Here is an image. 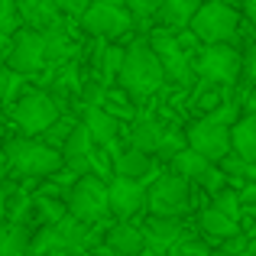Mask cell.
<instances>
[{
    "label": "cell",
    "mask_w": 256,
    "mask_h": 256,
    "mask_svg": "<svg viewBox=\"0 0 256 256\" xmlns=\"http://www.w3.org/2000/svg\"><path fill=\"white\" fill-rule=\"evenodd\" d=\"M117 82L124 84V91L133 94V98H150V94L166 82L162 65L152 56L150 42H136L124 52V65H120Z\"/></svg>",
    "instance_id": "obj_1"
},
{
    "label": "cell",
    "mask_w": 256,
    "mask_h": 256,
    "mask_svg": "<svg viewBox=\"0 0 256 256\" xmlns=\"http://www.w3.org/2000/svg\"><path fill=\"white\" fill-rule=\"evenodd\" d=\"M237 26H240L237 6L224 4V0H204L201 10L194 13V20H192L194 39H201V42H208V46L230 42V39L237 36Z\"/></svg>",
    "instance_id": "obj_2"
},
{
    "label": "cell",
    "mask_w": 256,
    "mask_h": 256,
    "mask_svg": "<svg viewBox=\"0 0 256 256\" xmlns=\"http://www.w3.org/2000/svg\"><path fill=\"white\" fill-rule=\"evenodd\" d=\"M6 166H13L20 175H52L62 166V152L56 146L32 143V140H13L6 146Z\"/></svg>",
    "instance_id": "obj_3"
},
{
    "label": "cell",
    "mask_w": 256,
    "mask_h": 256,
    "mask_svg": "<svg viewBox=\"0 0 256 256\" xmlns=\"http://www.w3.org/2000/svg\"><path fill=\"white\" fill-rule=\"evenodd\" d=\"M188 182L175 172H166L152 182V188L146 192V204H150L152 218H182L188 211Z\"/></svg>",
    "instance_id": "obj_4"
},
{
    "label": "cell",
    "mask_w": 256,
    "mask_h": 256,
    "mask_svg": "<svg viewBox=\"0 0 256 256\" xmlns=\"http://www.w3.org/2000/svg\"><path fill=\"white\" fill-rule=\"evenodd\" d=\"M110 211V201H107V185L98 178V175H82L78 185L72 188L68 198V214L82 224H94L104 214Z\"/></svg>",
    "instance_id": "obj_5"
},
{
    "label": "cell",
    "mask_w": 256,
    "mask_h": 256,
    "mask_svg": "<svg viewBox=\"0 0 256 256\" xmlns=\"http://www.w3.org/2000/svg\"><path fill=\"white\" fill-rule=\"evenodd\" d=\"M13 120L20 124V130L32 133H46L52 124L58 120V104L42 91H26L23 98L13 104Z\"/></svg>",
    "instance_id": "obj_6"
},
{
    "label": "cell",
    "mask_w": 256,
    "mask_h": 256,
    "mask_svg": "<svg viewBox=\"0 0 256 256\" xmlns=\"http://www.w3.org/2000/svg\"><path fill=\"white\" fill-rule=\"evenodd\" d=\"M185 143H188V150H194L198 156H204L208 162H220L224 156H230V126L204 117V120H198V124L188 126Z\"/></svg>",
    "instance_id": "obj_7"
},
{
    "label": "cell",
    "mask_w": 256,
    "mask_h": 256,
    "mask_svg": "<svg viewBox=\"0 0 256 256\" xmlns=\"http://www.w3.org/2000/svg\"><path fill=\"white\" fill-rule=\"evenodd\" d=\"M240 72H244V56L230 42L208 46L198 58V75L214 84H234L240 78Z\"/></svg>",
    "instance_id": "obj_8"
},
{
    "label": "cell",
    "mask_w": 256,
    "mask_h": 256,
    "mask_svg": "<svg viewBox=\"0 0 256 256\" xmlns=\"http://www.w3.org/2000/svg\"><path fill=\"white\" fill-rule=\"evenodd\" d=\"M46 62V36L36 30H20L10 39V52H6V68L16 72V75H30L39 72Z\"/></svg>",
    "instance_id": "obj_9"
},
{
    "label": "cell",
    "mask_w": 256,
    "mask_h": 256,
    "mask_svg": "<svg viewBox=\"0 0 256 256\" xmlns=\"http://www.w3.org/2000/svg\"><path fill=\"white\" fill-rule=\"evenodd\" d=\"M150 49H152V56L159 58L166 78H172V82H178V84L192 82V62H188V52L182 49V42L172 36L169 30H156V32H152V36H150Z\"/></svg>",
    "instance_id": "obj_10"
},
{
    "label": "cell",
    "mask_w": 256,
    "mask_h": 256,
    "mask_svg": "<svg viewBox=\"0 0 256 256\" xmlns=\"http://www.w3.org/2000/svg\"><path fill=\"white\" fill-rule=\"evenodd\" d=\"M82 26L91 32V36L114 39V36H124V32L130 30L133 16H130L126 6H107V4H98V0H94V4L82 13Z\"/></svg>",
    "instance_id": "obj_11"
},
{
    "label": "cell",
    "mask_w": 256,
    "mask_h": 256,
    "mask_svg": "<svg viewBox=\"0 0 256 256\" xmlns=\"http://www.w3.org/2000/svg\"><path fill=\"white\" fill-rule=\"evenodd\" d=\"M107 201H110V211L126 220L146 204V188L133 178H114L107 188Z\"/></svg>",
    "instance_id": "obj_12"
},
{
    "label": "cell",
    "mask_w": 256,
    "mask_h": 256,
    "mask_svg": "<svg viewBox=\"0 0 256 256\" xmlns=\"http://www.w3.org/2000/svg\"><path fill=\"white\" fill-rule=\"evenodd\" d=\"M143 237L150 250H172L178 240H185V227H182L178 218H150V224L143 227Z\"/></svg>",
    "instance_id": "obj_13"
},
{
    "label": "cell",
    "mask_w": 256,
    "mask_h": 256,
    "mask_svg": "<svg viewBox=\"0 0 256 256\" xmlns=\"http://www.w3.org/2000/svg\"><path fill=\"white\" fill-rule=\"evenodd\" d=\"M20 4V20L26 23V30L46 32L52 26H58V4L56 0H16Z\"/></svg>",
    "instance_id": "obj_14"
},
{
    "label": "cell",
    "mask_w": 256,
    "mask_h": 256,
    "mask_svg": "<svg viewBox=\"0 0 256 256\" xmlns=\"http://www.w3.org/2000/svg\"><path fill=\"white\" fill-rule=\"evenodd\" d=\"M91 150H94L91 136H88L84 124H78V126H72V133L62 143V162L72 166L75 172H84L88 166H91Z\"/></svg>",
    "instance_id": "obj_15"
},
{
    "label": "cell",
    "mask_w": 256,
    "mask_h": 256,
    "mask_svg": "<svg viewBox=\"0 0 256 256\" xmlns=\"http://www.w3.org/2000/svg\"><path fill=\"white\" fill-rule=\"evenodd\" d=\"M107 250H110V256H140L146 250V237H143L140 227L120 220V224L107 234Z\"/></svg>",
    "instance_id": "obj_16"
},
{
    "label": "cell",
    "mask_w": 256,
    "mask_h": 256,
    "mask_svg": "<svg viewBox=\"0 0 256 256\" xmlns=\"http://www.w3.org/2000/svg\"><path fill=\"white\" fill-rule=\"evenodd\" d=\"M230 150L244 162H256V114H246L230 124Z\"/></svg>",
    "instance_id": "obj_17"
},
{
    "label": "cell",
    "mask_w": 256,
    "mask_h": 256,
    "mask_svg": "<svg viewBox=\"0 0 256 256\" xmlns=\"http://www.w3.org/2000/svg\"><path fill=\"white\" fill-rule=\"evenodd\" d=\"M84 130L94 146H110L117 136V117L107 114L104 107H91V110H84Z\"/></svg>",
    "instance_id": "obj_18"
},
{
    "label": "cell",
    "mask_w": 256,
    "mask_h": 256,
    "mask_svg": "<svg viewBox=\"0 0 256 256\" xmlns=\"http://www.w3.org/2000/svg\"><path fill=\"white\" fill-rule=\"evenodd\" d=\"M201 4L204 0H166L162 6H159V16H162L166 26H172V30H185V26H192L194 13L201 10Z\"/></svg>",
    "instance_id": "obj_19"
},
{
    "label": "cell",
    "mask_w": 256,
    "mask_h": 256,
    "mask_svg": "<svg viewBox=\"0 0 256 256\" xmlns=\"http://www.w3.org/2000/svg\"><path fill=\"white\" fill-rule=\"evenodd\" d=\"M162 136H166V130L156 124V120L146 117V120H136V124H133V130H130V146L150 156V152H159Z\"/></svg>",
    "instance_id": "obj_20"
},
{
    "label": "cell",
    "mask_w": 256,
    "mask_h": 256,
    "mask_svg": "<svg viewBox=\"0 0 256 256\" xmlns=\"http://www.w3.org/2000/svg\"><path fill=\"white\" fill-rule=\"evenodd\" d=\"M211 166H214V162H208L204 156H198V152L188 150V146L178 152V156H172V169H175V175H182L185 182H192V178L201 182L208 172H211Z\"/></svg>",
    "instance_id": "obj_21"
},
{
    "label": "cell",
    "mask_w": 256,
    "mask_h": 256,
    "mask_svg": "<svg viewBox=\"0 0 256 256\" xmlns=\"http://www.w3.org/2000/svg\"><path fill=\"white\" fill-rule=\"evenodd\" d=\"M201 230H204L208 237H214V240L224 244V240L237 237L240 227H237V220L227 218V214H220L218 208H208V211H201Z\"/></svg>",
    "instance_id": "obj_22"
},
{
    "label": "cell",
    "mask_w": 256,
    "mask_h": 256,
    "mask_svg": "<svg viewBox=\"0 0 256 256\" xmlns=\"http://www.w3.org/2000/svg\"><path fill=\"white\" fill-rule=\"evenodd\" d=\"M150 156L146 152H140V150H124L117 159H114V169H117V178H133V182H140L146 172H150Z\"/></svg>",
    "instance_id": "obj_23"
},
{
    "label": "cell",
    "mask_w": 256,
    "mask_h": 256,
    "mask_svg": "<svg viewBox=\"0 0 256 256\" xmlns=\"http://www.w3.org/2000/svg\"><path fill=\"white\" fill-rule=\"evenodd\" d=\"M56 227V234H58V240H62V246L68 253H75V250H82L84 246V240H88V224H82V220H75L72 214H65L58 224H52Z\"/></svg>",
    "instance_id": "obj_24"
},
{
    "label": "cell",
    "mask_w": 256,
    "mask_h": 256,
    "mask_svg": "<svg viewBox=\"0 0 256 256\" xmlns=\"http://www.w3.org/2000/svg\"><path fill=\"white\" fill-rule=\"evenodd\" d=\"M0 253L4 256H23L30 253V230L23 224H13L10 230L0 237Z\"/></svg>",
    "instance_id": "obj_25"
},
{
    "label": "cell",
    "mask_w": 256,
    "mask_h": 256,
    "mask_svg": "<svg viewBox=\"0 0 256 256\" xmlns=\"http://www.w3.org/2000/svg\"><path fill=\"white\" fill-rule=\"evenodd\" d=\"M42 36H46V58H56V62H58V58L68 56V36H65L62 23L52 26V30H46Z\"/></svg>",
    "instance_id": "obj_26"
},
{
    "label": "cell",
    "mask_w": 256,
    "mask_h": 256,
    "mask_svg": "<svg viewBox=\"0 0 256 256\" xmlns=\"http://www.w3.org/2000/svg\"><path fill=\"white\" fill-rule=\"evenodd\" d=\"M23 20H20V4L16 0H0V32L4 36H16Z\"/></svg>",
    "instance_id": "obj_27"
},
{
    "label": "cell",
    "mask_w": 256,
    "mask_h": 256,
    "mask_svg": "<svg viewBox=\"0 0 256 256\" xmlns=\"http://www.w3.org/2000/svg\"><path fill=\"white\" fill-rule=\"evenodd\" d=\"M214 208H218L220 214H227V218L237 220V218H240V194L234 192V188H220V192H218V201H214Z\"/></svg>",
    "instance_id": "obj_28"
},
{
    "label": "cell",
    "mask_w": 256,
    "mask_h": 256,
    "mask_svg": "<svg viewBox=\"0 0 256 256\" xmlns=\"http://www.w3.org/2000/svg\"><path fill=\"white\" fill-rule=\"evenodd\" d=\"M185 136H178V133H172V130H166V136H162V143H159V156H178L182 150H185Z\"/></svg>",
    "instance_id": "obj_29"
},
{
    "label": "cell",
    "mask_w": 256,
    "mask_h": 256,
    "mask_svg": "<svg viewBox=\"0 0 256 256\" xmlns=\"http://www.w3.org/2000/svg\"><path fill=\"white\" fill-rule=\"evenodd\" d=\"M124 4L130 10V16H150V13H159V6L166 0H124Z\"/></svg>",
    "instance_id": "obj_30"
},
{
    "label": "cell",
    "mask_w": 256,
    "mask_h": 256,
    "mask_svg": "<svg viewBox=\"0 0 256 256\" xmlns=\"http://www.w3.org/2000/svg\"><path fill=\"white\" fill-rule=\"evenodd\" d=\"M20 88V75L10 72L6 65H0V100H10V94Z\"/></svg>",
    "instance_id": "obj_31"
},
{
    "label": "cell",
    "mask_w": 256,
    "mask_h": 256,
    "mask_svg": "<svg viewBox=\"0 0 256 256\" xmlns=\"http://www.w3.org/2000/svg\"><path fill=\"white\" fill-rule=\"evenodd\" d=\"M39 214H42V218L49 220V227H52V224H58V220L68 214V208H62L58 201H39Z\"/></svg>",
    "instance_id": "obj_32"
},
{
    "label": "cell",
    "mask_w": 256,
    "mask_h": 256,
    "mask_svg": "<svg viewBox=\"0 0 256 256\" xmlns=\"http://www.w3.org/2000/svg\"><path fill=\"white\" fill-rule=\"evenodd\" d=\"M100 100H104V84H84L82 88V107L84 110L100 107Z\"/></svg>",
    "instance_id": "obj_33"
},
{
    "label": "cell",
    "mask_w": 256,
    "mask_h": 256,
    "mask_svg": "<svg viewBox=\"0 0 256 256\" xmlns=\"http://www.w3.org/2000/svg\"><path fill=\"white\" fill-rule=\"evenodd\" d=\"M124 52H126V49H107V56H104V75H107V82H110L114 75H120V65H124Z\"/></svg>",
    "instance_id": "obj_34"
},
{
    "label": "cell",
    "mask_w": 256,
    "mask_h": 256,
    "mask_svg": "<svg viewBox=\"0 0 256 256\" xmlns=\"http://www.w3.org/2000/svg\"><path fill=\"white\" fill-rule=\"evenodd\" d=\"M172 256H208V250L201 244H194V240H178L172 246Z\"/></svg>",
    "instance_id": "obj_35"
},
{
    "label": "cell",
    "mask_w": 256,
    "mask_h": 256,
    "mask_svg": "<svg viewBox=\"0 0 256 256\" xmlns=\"http://www.w3.org/2000/svg\"><path fill=\"white\" fill-rule=\"evenodd\" d=\"M56 4H58V10L72 13V16H82V13L94 4V0H56Z\"/></svg>",
    "instance_id": "obj_36"
},
{
    "label": "cell",
    "mask_w": 256,
    "mask_h": 256,
    "mask_svg": "<svg viewBox=\"0 0 256 256\" xmlns=\"http://www.w3.org/2000/svg\"><path fill=\"white\" fill-rule=\"evenodd\" d=\"M240 204H256V185H250V188L240 192Z\"/></svg>",
    "instance_id": "obj_37"
},
{
    "label": "cell",
    "mask_w": 256,
    "mask_h": 256,
    "mask_svg": "<svg viewBox=\"0 0 256 256\" xmlns=\"http://www.w3.org/2000/svg\"><path fill=\"white\" fill-rule=\"evenodd\" d=\"M244 13H246V20L256 26V0H246V4H244Z\"/></svg>",
    "instance_id": "obj_38"
},
{
    "label": "cell",
    "mask_w": 256,
    "mask_h": 256,
    "mask_svg": "<svg viewBox=\"0 0 256 256\" xmlns=\"http://www.w3.org/2000/svg\"><path fill=\"white\" fill-rule=\"evenodd\" d=\"M6 52H10V36H4V32H0V56L6 58Z\"/></svg>",
    "instance_id": "obj_39"
},
{
    "label": "cell",
    "mask_w": 256,
    "mask_h": 256,
    "mask_svg": "<svg viewBox=\"0 0 256 256\" xmlns=\"http://www.w3.org/2000/svg\"><path fill=\"white\" fill-rule=\"evenodd\" d=\"M4 218H6V198H4V192H0V224H4Z\"/></svg>",
    "instance_id": "obj_40"
},
{
    "label": "cell",
    "mask_w": 256,
    "mask_h": 256,
    "mask_svg": "<svg viewBox=\"0 0 256 256\" xmlns=\"http://www.w3.org/2000/svg\"><path fill=\"white\" fill-rule=\"evenodd\" d=\"M98 4H107V6H126L124 0H98Z\"/></svg>",
    "instance_id": "obj_41"
},
{
    "label": "cell",
    "mask_w": 256,
    "mask_h": 256,
    "mask_svg": "<svg viewBox=\"0 0 256 256\" xmlns=\"http://www.w3.org/2000/svg\"><path fill=\"white\" fill-rule=\"evenodd\" d=\"M140 256H166V253H159V250H150V246H146V250L140 253Z\"/></svg>",
    "instance_id": "obj_42"
},
{
    "label": "cell",
    "mask_w": 256,
    "mask_h": 256,
    "mask_svg": "<svg viewBox=\"0 0 256 256\" xmlns=\"http://www.w3.org/2000/svg\"><path fill=\"white\" fill-rule=\"evenodd\" d=\"M4 169H6V152L0 150V172H4Z\"/></svg>",
    "instance_id": "obj_43"
},
{
    "label": "cell",
    "mask_w": 256,
    "mask_h": 256,
    "mask_svg": "<svg viewBox=\"0 0 256 256\" xmlns=\"http://www.w3.org/2000/svg\"><path fill=\"white\" fill-rule=\"evenodd\" d=\"M224 4H230V6H237V4H246V0H224Z\"/></svg>",
    "instance_id": "obj_44"
},
{
    "label": "cell",
    "mask_w": 256,
    "mask_h": 256,
    "mask_svg": "<svg viewBox=\"0 0 256 256\" xmlns=\"http://www.w3.org/2000/svg\"><path fill=\"white\" fill-rule=\"evenodd\" d=\"M253 82H256V75H253Z\"/></svg>",
    "instance_id": "obj_45"
}]
</instances>
